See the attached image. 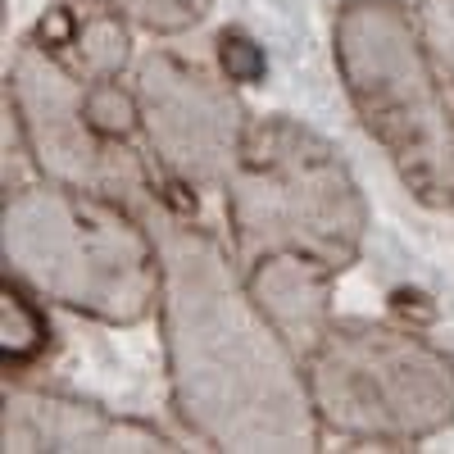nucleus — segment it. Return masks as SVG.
<instances>
[{
    "mask_svg": "<svg viewBox=\"0 0 454 454\" xmlns=\"http://www.w3.org/2000/svg\"><path fill=\"white\" fill-rule=\"evenodd\" d=\"M132 87L141 105V145L164 186L186 196L223 192L250 132L232 78L173 51H150L132 64Z\"/></svg>",
    "mask_w": 454,
    "mask_h": 454,
    "instance_id": "0eeeda50",
    "label": "nucleus"
},
{
    "mask_svg": "<svg viewBox=\"0 0 454 454\" xmlns=\"http://www.w3.org/2000/svg\"><path fill=\"white\" fill-rule=\"evenodd\" d=\"M0 254L5 278L46 305L109 327H137L160 314L164 259L155 227L109 196L51 177L14 186L0 205Z\"/></svg>",
    "mask_w": 454,
    "mask_h": 454,
    "instance_id": "f03ea898",
    "label": "nucleus"
},
{
    "mask_svg": "<svg viewBox=\"0 0 454 454\" xmlns=\"http://www.w3.org/2000/svg\"><path fill=\"white\" fill-rule=\"evenodd\" d=\"M0 445L5 454H114V450H177L155 423L114 413L96 400L64 395L46 387H5L0 404Z\"/></svg>",
    "mask_w": 454,
    "mask_h": 454,
    "instance_id": "6e6552de",
    "label": "nucleus"
},
{
    "mask_svg": "<svg viewBox=\"0 0 454 454\" xmlns=\"http://www.w3.org/2000/svg\"><path fill=\"white\" fill-rule=\"evenodd\" d=\"M51 350V318L42 309V295L23 282H0V355L5 368H27Z\"/></svg>",
    "mask_w": 454,
    "mask_h": 454,
    "instance_id": "9b49d317",
    "label": "nucleus"
},
{
    "mask_svg": "<svg viewBox=\"0 0 454 454\" xmlns=\"http://www.w3.org/2000/svg\"><path fill=\"white\" fill-rule=\"evenodd\" d=\"M132 23L119 14H73L55 5V19L42 23V42L87 82L123 78L132 64Z\"/></svg>",
    "mask_w": 454,
    "mask_h": 454,
    "instance_id": "9d476101",
    "label": "nucleus"
},
{
    "mask_svg": "<svg viewBox=\"0 0 454 454\" xmlns=\"http://www.w3.org/2000/svg\"><path fill=\"white\" fill-rule=\"evenodd\" d=\"M5 114L42 177L109 196L137 214H150L168 200L160 192L164 177L150 164L145 145L119 141L96 128L87 109V78H78L42 36H27L10 55Z\"/></svg>",
    "mask_w": 454,
    "mask_h": 454,
    "instance_id": "423d86ee",
    "label": "nucleus"
},
{
    "mask_svg": "<svg viewBox=\"0 0 454 454\" xmlns=\"http://www.w3.org/2000/svg\"><path fill=\"white\" fill-rule=\"evenodd\" d=\"M55 5L73 14H119L150 36H182L209 19L214 0H55Z\"/></svg>",
    "mask_w": 454,
    "mask_h": 454,
    "instance_id": "f8f14e48",
    "label": "nucleus"
},
{
    "mask_svg": "<svg viewBox=\"0 0 454 454\" xmlns=\"http://www.w3.org/2000/svg\"><path fill=\"white\" fill-rule=\"evenodd\" d=\"M323 436L404 450L454 427V355L387 318H332L305 355Z\"/></svg>",
    "mask_w": 454,
    "mask_h": 454,
    "instance_id": "39448f33",
    "label": "nucleus"
},
{
    "mask_svg": "<svg viewBox=\"0 0 454 454\" xmlns=\"http://www.w3.org/2000/svg\"><path fill=\"white\" fill-rule=\"evenodd\" d=\"M223 209L241 263L309 254L346 273L368 241V200L350 164L291 114L250 119Z\"/></svg>",
    "mask_w": 454,
    "mask_h": 454,
    "instance_id": "20e7f679",
    "label": "nucleus"
},
{
    "mask_svg": "<svg viewBox=\"0 0 454 454\" xmlns=\"http://www.w3.org/2000/svg\"><path fill=\"white\" fill-rule=\"evenodd\" d=\"M332 59L400 182L423 205L454 209V82L419 14L400 0H346L332 19Z\"/></svg>",
    "mask_w": 454,
    "mask_h": 454,
    "instance_id": "7ed1b4c3",
    "label": "nucleus"
},
{
    "mask_svg": "<svg viewBox=\"0 0 454 454\" xmlns=\"http://www.w3.org/2000/svg\"><path fill=\"white\" fill-rule=\"evenodd\" d=\"M340 273L323 259L309 254H263L246 263V282L250 295L259 300V309L269 314V323L295 346V355L305 359L323 332L332 327V282Z\"/></svg>",
    "mask_w": 454,
    "mask_h": 454,
    "instance_id": "1a4fd4ad",
    "label": "nucleus"
},
{
    "mask_svg": "<svg viewBox=\"0 0 454 454\" xmlns=\"http://www.w3.org/2000/svg\"><path fill=\"white\" fill-rule=\"evenodd\" d=\"M413 14H419V27L427 36L436 64L445 68V78L454 82V0H419Z\"/></svg>",
    "mask_w": 454,
    "mask_h": 454,
    "instance_id": "ddd939ff",
    "label": "nucleus"
},
{
    "mask_svg": "<svg viewBox=\"0 0 454 454\" xmlns=\"http://www.w3.org/2000/svg\"><path fill=\"white\" fill-rule=\"evenodd\" d=\"M145 218L164 259L160 332L177 423L209 450H314L323 427L305 359L250 295L241 254L173 209V200Z\"/></svg>",
    "mask_w": 454,
    "mask_h": 454,
    "instance_id": "f257e3e1",
    "label": "nucleus"
}]
</instances>
